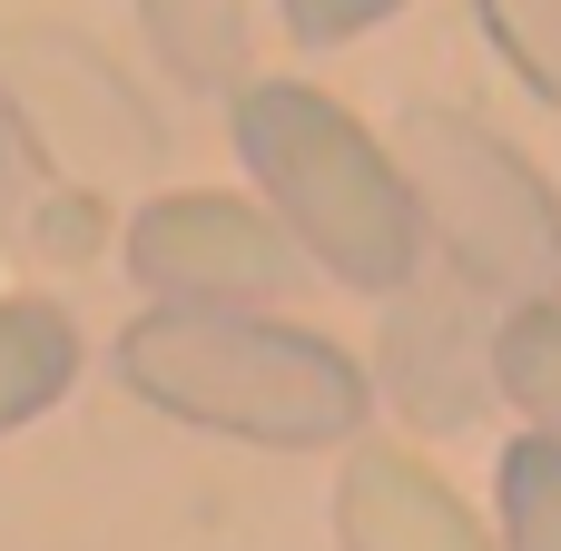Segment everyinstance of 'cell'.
<instances>
[{"label": "cell", "instance_id": "cell-10", "mask_svg": "<svg viewBox=\"0 0 561 551\" xmlns=\"http://www.w3.org/2000/svg\"><path fill=\"white\" fill-rule=\"evenodd\" d=\"M473 10H483V39L513 59V79L561 108V0H473Z\"/></svg>", "mask_w": 561, "mask_h": 551}, {"label": "cell", "instance_id": "cell-5", "mask_svg": "<svg viewBox=\"0 0 561 551\" xmlns=\"http://www.w3.org/2000/svg\"><path fill=\"white\" fill-rule=\"evenodd\" d=\"M493 325H503L493 296H473L454 266H414V286L385 296V394L414 424H473L483 404H503Z\"/></svg>", "mask_w": 561, "mask_h": 551}, {"label": "cell", "instance_id": "cell-11", "mask_svg": "<svg viewBox=\"0 0 561 551\" xmlns=\"http://www.w3.org/2000/svg\"><path fill=\"white\" fill-rule=\"evenodd\" d=\"M286 10V30L306 39V49H345V39H365L375 20H394V10H414V0H276Z\"/></svg>", "mask_w": 561, "mask_h": 551}, {"label": "cell", "instance_id": "cell-6", "mask_svg": "<svg viewBox=\"0 0 561 551\" xmlns=\"http://www.w3.org/2000/svg\"><path fill=\"white\" fill-rule=\"evenodd\" d=\"M335 542L345 551H503V532L424 454H404V444H345Z\"/></svg>", "mask_w": 561, "mask_h": 551}, {"label": "cell", "instance_id": "cell-7", "mask_svg": "<svg viewBox=\"0 0 561 551\" xmlns=\"http://www.w3.org/2000/svg\"><path fill=\"white\" fill-rule=\"evenodd\" d=\"M79 384V325L49 296H0V434L39 424Z\"/></svg>", "mask_w": 561, "mask_h": 551}, {"label": "cell", "instance_id": "cell-8", "mask_svg": "<svg viewBox=\"0 0 561 551\" xmlns=\"http://www.w3.org/2000/svg\"><path fill=\"white\" fill-rule=\"evenodd\" d=\"M493 384L533 434H561V296L552 306H513L493 325Z\"/></svg>", "mask_w": 561, "mask_h": 551}, {"label": "cell", "instance_id": "cell-3", "mask_svg": "<svg viewBox=\"0 0 561 551\" xmlns=\"http://www.w3.org/2000/svg\"><path fill=\"white\" fill-rule=\"evenodd\" d=\"M394 158L414 177L434 266H454L503 315L561 296V187L503 128H483L463 108H404L394 118Z\"/></svg>", "mask_w": 561, "mask_h": 551}, {"label": "cell", "instance_id": "cell-9", "mask_svg": "<svg viewBox=\"0 0 561 551\" xmlns=\"http://www.w3.org/2000/svg\"><path fill=\"white\" fill-rule=\"evenodd\" d=\"M493 532L503 551H561V434H523L493 463Z\"/></svg>", "mask_w": 561, "mask_h": 551}, {"label": "cell", "instance_id": "cell-2", "mask_svg": "<svg viewBox=\"0 0 561 551\" xmlns=\"http://www.w3.org/2000/svg\"><path fill=\"white\" fill-rule=\"evenodd\" d=\"M237 158L256 177V197L286 217V237L316 256V276L355 286V296H394L424 266V207L414 177L394 158V138H375L345 99L306 89V79H247L237 108Z\"/></svg>", "mask_w": 561, "mask_h": 551}, {"label": "cell", "instance_id": "cell-4", "mask_svg": "<svg viewBox=\"0 0 561 551\" xmlns=\"http://www.w3.org/2000/svg\"><path fill=\"white\" fill-rule=\"evenodd\" d=\"M118 256H128V286L148 306H286L316 266L266 197H227V187L148 197L128 217Z\"/></svg>", "mask_w": 561, "mask_h": 551}, {"label": "cell", "instance_id": "cell-1", "mask_svg": "<svg viewBox=\"0 0 561 551\" xmlns=\"http://www.w3.org/2000/svg\"><path fill=\"white\" fill-rule=\"evenodd\" d=\"M108 365L148 414L256 454H335L375 414V365L276 306H148L118 325Z\"/></svg>", "mask_w": 561, "mask_h": 551}]
</instances>
